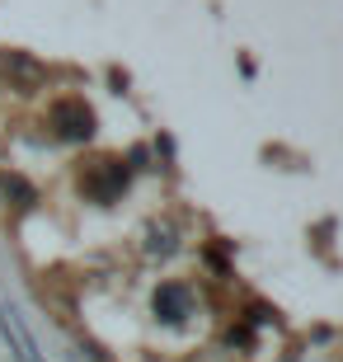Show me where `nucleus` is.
<instances>
[{
  "label": "nucleus",
  "mask_w": 343,
  "mask_h": 362,
  "mask_svg": "<svg viewBox=\"0 0 343 362\" xmlns=\"http://www.w3.org/2000/svg\"><path fill=\"white\" fill-rule=\"evenodd\" d=\"M156 310H160V315H170V320L188 315V292H184V287H160V296H156Z\"/></svg>",
  "instance_id": "obj_2"
},
{
  "label": "nucleus",
  "mask_w": 343,
  "mask_h": 362,
  "mask_svg": "<svg viewBox=\"0 0 343 362\" xmlns=\"http://www.w3.org/2000/svg\"><path fill=\"white\" fill-rule=\"evenodd\" d=\"M0 329L14 339V349H19V362H38V349H33V339H28V329L19 325V310H0Z\"/></svg>",
  "instance_id": "obj_1"
}]
</instances>
